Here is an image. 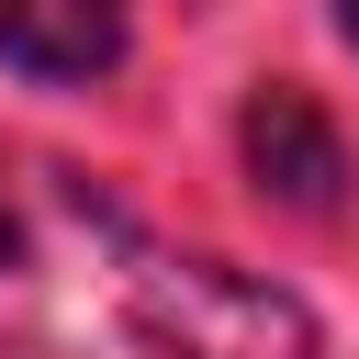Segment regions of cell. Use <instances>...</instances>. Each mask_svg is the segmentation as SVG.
I'll use <instances>...</instances> for the list:
<instances>
[{"instance_id":"6da1fadb","label":"cell","mask_w":359,"mask_h":359,"mask_svg":"<svg viewBox=\"0 0 359 359\" xmlns=\"http://www.w3.org/2000/svg\"><path fill=\"white\" fill-rule=\"evenodd\" d=\"M0 359H314V314L146 236L45 146H0Z\"/></svg>"},{"instance_id":"7a4b0ae2","label":"cell","mask_w":359,"mask_h":359,"mask_svg":"<svg viewBox=\"0 0 359 359\" xmlns=\"http://www.w3.org/2000/svg\"><path fill=\"white\" fill-rule=\"evenodd\" d=\"M247 168L292 213H337V191H348V157H337V135H325V112L303 90H258L247 101Z\"/></svg>"},{"instance_id":"3957f363","label":"cell","mask_w":359,"mask_h":359,"mask_svg":"<svg viewBox=\"0 0 359 359\" xmlns=\"http://www.w3.org/2000/svg\"><path fill=\"white\" fill-rule=\"evenodd\" d=\"M135 0H0V56L22 79H112Z\"/></svg>"},{"instance_id":"277c9868","label":"cell","mask_w":359,"mask_h":359,"mask_svg":"<svg viewBox=\"0 0 359 359\" xmlns=\"http://www.w3.org/2000/svg\"><path fill=\"white\" fill-rule=\"evenodd\" d=\"M337 22H348V45H359V0H337Z\"/></svg>"}]
</instances>
